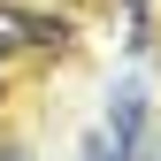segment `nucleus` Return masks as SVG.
Here are the masks:
<instances>
[{
	"instance_id": "1",
	"label": "nucleus",
	"mask_w": 161,
	"mask_h": 161,
	"mask_svg": "<svg viewBox=\"0 0 161 161\" xmlns=\"http://www.w3.org/2000/svg\"><path fill=\"white\" fill-rule=\"evenodd\" d=\"M0 23H8L15 46H31V54H69V23L62 15H31V8H8V0H0Z\"/></svg>"
},
{
	"instance_id": "2",
	"label": "nucleus",
	"mask_w": 161,
	"mask_h": 161,
	"mask_svg": "<svg viewBox=\"0 0 161 161\" xmlns=\"http://www.w3.org/2000/svg\"><path fill=\"white\" fill-rule=\"evenodd\" d=\"M77 161H108V138L92 130V138H85V153H77Z\"/></svg>"
},
{
	"instance_id": "3",
	"label": "nucleus",
	"mask_w": 161,
	"mask_h": 161,
	"mask_svg": "<svg viewBox=\"0 0 161 161\" xmlns=\"http://www.w3.org/2000/svg\"><path fill=\"white\" fill-rule=\"evenodd\" d=\"M8 46H15V38H8V23H0V85H8Z\"/></svg>"
},
{
	"instance_id": "4",
	"label": "nucleus",
	"mask_w": 161,
	"mask_h": 161,
	"mask_svg": "<svg viewBox=\"0 0 161 161\" xmlns=\"http://www.w3.org/2000/svg\"><path fill=\"white\" fill-rule=\"evenodd\" d=\"M123 8H130V23H146V8H153V0H123Z\"/></svg>"
},
{
	"instance_id": "5",
	"label": "nucleus",
	"mask_w": 161,
	"mask_h": 161,
	"mask_svg": "<svg viewBox=\"0 0 161 161\" xmlns=\"http://www.w3.org/2000/svg\"><path fill=\"white\" fill-rule=\"evenodd\" d=\"M0 161H31V153H23V146H0Z\"/></svg>"
},
{
	"instance_id": "6",
	"label": "nucleus",
	"mask_w": 161,
	"mask_h": 161,
	"mask_svg": "<svg viewBox=\"0 0 161 161\" xmlns=\"http://www.w3.org/2000/svg\"><path fill=\"white\" fill-rule=\"evenodd\" d=\"M153 161H161V146H153Z\"/></svg>"
}]
</instances>
